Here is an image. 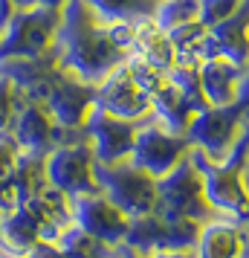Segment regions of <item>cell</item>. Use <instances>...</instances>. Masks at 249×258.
Segmentation results:
<instances>
[{"mask_svg":"<svg viewBox=\"0 0 249 258\" xmlns=\"http://www.w3.org/2000/svg\"><path fill=\"white\" fill-rule=\"evenodd\" d=\"M61 9L35 6V3L21 6L18 12L12 9L9 21L0 29V64H18V61H32L47 55L55 47Z\"/></svg>","mask_w":249,"mask_h":258,"instance_id":"obj_1","label":"cell"},{"mask_svg":"<svg viewBox=\"0 0 249 258\" xmlns=\"http://www.w3.org/2000/svg\"><path fill=\"white\" fill-rule=\"evenodd\" d=\"M96 183H99V191L113 200L131 221L154 215L156 206H159L156 177L142 171L131 160H122V163H113V165L96 163Z\"/></svg>","mask_w":249,"mask_h":258,"instance_id":"obj_2","label":"cell"},{"mask_svg":"<svg viewBox=\"0 0 249 258\" xmlns=\"http://www.w3.org/2000/svg\"><path fill=\"white\" fill-rule=\"evenodd\" d=\"M156 212L171 221H194L203 223L212 218V206L203 195V177L200 165L194 160H180L171 171L156 177Z\"/></svg>","mask_w":249,"mask_h":258,"instance_id":"obj_3","label":"cell"},{"mask_svg":"<svg viewBox=\"0 0 249 258\" xmlns=\"http://www.w3.org/2000/svg\"><path fill=\"white\" fill-rule=\"evenodd\" d=\"M44 171L52 188L64 191L67 198L99 191L96 183V157L87 142H61L44 154Z\"/></svg>","mask_w":249,"mask_h":258,"instance_id":"obj_4","label":"cell"},{"mask_svg":"<svg viewBox=\"0 0 249 258\" xmlns=\"http://www.w3.org/2000/svg\"><path fill=\"white\" fill-rule=\"evenodd\" d=\"M38 99L47 105L52 119L67 131H81L87 116H90V110L96 107L93 84L75 79L64 67H58L47 79V84H44V90H41Z\"/></svg>","mask_w":249,"mask_h":258,"instance_id":"obj_5","label":"cell"},{"mask_svg":"<svg viewBox=\"0 0 249 258\" xmlns=\"http://www.w3.org/2000/svg\"><path fill=\"white\" fill-rule=\"evenodd\" d=\"M237 134H240V119L232 105L223 107H203L200 113L186 128L189 142L200 148L203 157H209V163H226L235 151Z\"/></svg>","mask_w":249,"mask_h":258,"instance_id":"obj_6","label":"cell"},{"mask_svg":"<svg viewBox=\"0 0 249 258\" xmlns=\"http://www.w3.org/2000/svg\"><path fill=\"white\" fill-rule=\"evenodd\" d=\"M93 96L96 107L110 113V116L131 119V122L151 119V96L136 84L125 61H119L105 79H99L93 84Z\"/></svg>","mask_w":249,"mask_h":258,"instance_id":"obj_7","label":"cell"},{"mask_svg":"<svg viewBox=\"0 0 249 258\" xmlns=\"http://www.w3.org/2000/svg\"><path fill=\"white\" fill-rule=\"evenodd\" d=\"M194 163L200 165L203 177V195L209 200L212 209H220L226 215L235 218H246L249 215V186L243 177V163L226 160V163H203V157L197 154Z\"/></svg>","mask_w":249,"mask_h":258,"instance_id":"obj_8","label":"cell"},{"mask_svg":"<svg viewBox=\"0 0 249 258\" xmlns=\"http://www.w3.org/2000/svg\"><path fill=\"white\" fill-rule=\"evenodd\" d=\"M183 157H189V137L186 134H174V131L162 128L159 122L136 128L133 148H131V163L139 165L151 177H162Z\"/></svg>","mask_w":249,"mask_h":258,"instance_id":"obj_9","label":"cell"},{"mask_svg":"<svg viewBox=\"0 0 249 258\" xmlns=\"http://www.w3.org/2000/svg\"><path fill=\"white\" fill-rule=\"evenodd\" d=\"M72 223H78L87 235H93L102 246L122 244L131 232V218L102 191L72 198Z\"/></svg>","mask_w":249,"mask_h":258,"instance_id":"obj_10","label":"cell"},{"mask_svg":"<svg viewBox=\"0 0 249 258\" xmlns=\"http://www.w3.org/2000/svg\"><path fill=\"white\" fill-rule=\"evenodd\" d=\"M136 128H139V122L110 116L105 110L93 107L81 131H87V145L93 151L96 163L113 165V163H122V160H131Z\"/></svg>","mask_w":249,"mask_h":258,"instance_id":"obj_11","label":"cell"},{"mask_svg":"<svg viewBox=\"0 0 249 258\" xmlns=\"http://www.w3.org/2000/svg\"><path fill=\"white\" fill-rule=\"evenodd\" d=\"M61 128L47 110V105L41 99H26V105L18 110V116L12 122V140L18 142L21 151L32 154H47L49 148L61 145Z\"/></svg>","mask_w":249,"mask_h":258,"instance_id":"obj_12","label":"cell"},{"mask_svg":"<svg viewBox=\"0 0 249 258\" xmlns=\"http://www.w3.org/2000/svg\"><path fill=\"white\" fill-rule=\"evenodd\" d=\"M240 73L235 61L223 55H209L197 64V82H200L203 102L209 107H223L237 102V87H240Z\"/></svg>","mask_w":249,"mask_h":258,"instance_id":"obj_13","label":"cell"},{"mask_svg":"<svg viewBox=\"0 0 249 258\" xmlns=\"http://www.w3.org/2000/svg\"><path fill=\"white\" fill-rule=\"evenodd\" d=\"M200 255L209 258H229V255H240L243 241L237 232L235 223L229 221H203L200 232H197V246H194Z\"/></svg>","mask_w":249,"mask_h":258,"instance_id":"obj_14","label":"cell"},{"mask_svg":"<svg viewBox=\"0 0 249 258\" xmlns=\"http://www.w3.org/2000/svg\"><path fill=\"white\" fill-rule=\"evenodd\" d=\"M87 9L105 21V24H116V21H142V18H154L162 0H84Z\"/></svg>","mask_w":249,"mask_h":258,"instance_id":"obj_15","label":"cell"},{"mask_svg":"<svg viewBox=\"0 0 249 258\" xmlns=\"http://www.w3.org/2000/svg\"><path fill=\"white\" fill-rule=\"evenodd\" d=\"M18 84L9 76H0V134H9L18 116Z\"/></svg>","mask_w":249,"mask_h":258,"instance_id":"obj_16","label":"cell"},{"mask_svg":"<svg viewBox=\"0 0 249 258\" xmlns=\"http://www.w3.org/2000/svg\"><path fill=\"white\" fill-rule=\"evenodd\" d=\"M12 3L15 6H18V3H21V6H32V3H35V6H55V9H61L67 0H12Z\"/></svg>","mask_w":249,"mask_h":258,"instance_id":"obj_17","label":"cell"}]
</instances>
